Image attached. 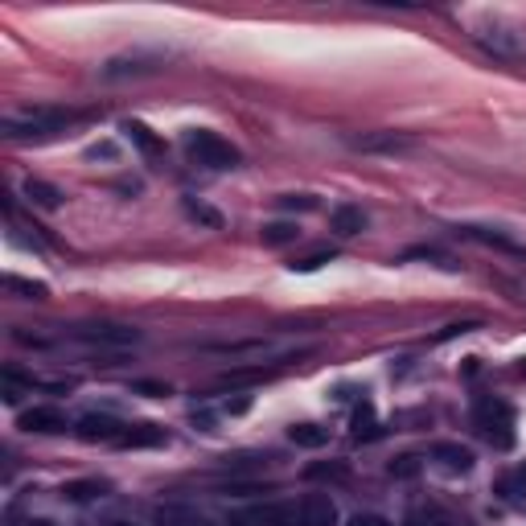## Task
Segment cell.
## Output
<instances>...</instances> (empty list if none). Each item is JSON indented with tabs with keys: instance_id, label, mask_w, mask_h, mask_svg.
I'll return each instance as SVG.
<instances>
[{
	"instance_id": "11",
	"label": "cell",
	"mask_w": 526,
	"mask_h": 526,
	"mask_svg": "<svg viewBox=\"0 0 526 526\" xmlns=\"http://www.w3.org/2000/svg\"><path fill=\"white\" fill-rule=\"evenodd\" d=\"M161 66L156 54H124V58H111L103 66V78H124V75H148V70Z\"/></svg>"
},
{
	"instance_id": "14",
	"label": "cell",
	"mask_w": 526,
	"mask_h": 526,
	"mask_svg": "<svg viewBox=\"0 0 526 526\" xmlns=\"http://www.w3.org/2000/svg\"><path fill=\"white\" fill-rule=\"evenodd\" d=\"M156 526H210V518L189 510V506L169 502V506H156Z\"/></svg>"
},
{
	"instance_id": "25",
	"label": "cell",
	"mask_w": 526,
	"mask_h": 526,
	"mask_svg": "<svg viewBox=\"0 0 526 526\" xmlns=\"http://www.w3.org/2000/svg\"><path fill=\"white\" fill-rule=\"evenodd\" d=\"M329 259H333V251H312V255H304V259L293 263V272H317V267L329 263Z\"/></svg>"
},
{
	"instance_id": "9",
	"label": "cell",
	"mask_w": 526,
	"mask_h": 526,
	"mask_svg": "<svg viewBox=\"0 0 526 526\" xmlns=\"http://www.w3.org/2000/svg\"><path fill=\"white\" fill-rule=\"evenodd\" d=\"M432 460H436L444 473H452V478L473 473V452H469L465 444H436V449H432Z\"/></svg>"
},
{
	"instance_id": "5",
	"label": "cell",
	"mask_w": 526,
	"mask_h": 526,
	"mask_svg": "<svg viewBox=\"0 0 526 526\" xmlns=\"http://www.w3.org/2000/svg\"><path fill=\"white\" fill-rule=\"evenodd\" d=\"M293 526H338V502L329 494H304Z\"/></svg>"
},
{
	"instance_id": "3",
	"label": "cell",
	"mask_w": 526,
	"mask_h": 526,
	"mask_svg": "<svg viewBox=\"0 0 526 526\" xmlns=\"http://www.w3.org/2000/svg\"><path fill=\"white\" fill-rule=\"evenodd\" d=\"M473 424H478L481 440H489L494 449H510V444H514V411H510V403L494 399V395L478 399V408H473Z\"/></svg>"
},
{
	"instance_id": "21",
	"label": "cell",
	"mask_w": 526,
	"mask_h": 526,
	"mask_svg": "<svg viewBox=\"0 0 526 526\" xmlns=\"http://www.w3.org/2000/svg\"><path fill=\"white\" fill-rule=\"evenodd\" d=\"M460 234H465V239H473V243H486V247H506V251H514V243H510L506 234L489 231V226H460Z\"/></svg>"
},
{
	"instance_id": "16",
	"label": "cell",
	"mask_w": 526,
	"mask_h": 526,
	"mask_svg": "<svg viewBox=\"0 0 526 526\" xmlns=\"http://www.w3.org/2000/svg\"><path fill=\"white\" fill-rule=\"evenodd\" d=\"M25 197H30V206H38V210H58L66 194H62L58 186H49V181L30 177V181H25Z\"/></svg>"
},
{
	"instance_id": "19",
	"label": "cell",
	"mask_w": 526,
	"mask_h": 526,
	"mask_svg": "<svg viewBox=\"0 0 526 526\" xmlns=\"http://www.w3.org/2000/svg\"><path fill=\"white\" fill-rule=\"evenodd\" d=\"M288 440H293L296 449H325L329 444V428H321V424H293Z\"/></svg>"
},
{
	"instance_id": "22",
	"label": "cell",
	"mask_w": 526,
	"mask_h": 526,
	"mask_svg": "<svg viewBox=\"0 0 526 526\" xmlns=\"http://www.w3.org/2000/svg\"><path fill=\"white\" fill-rule=\"evenodd\" d=\"M62 494H66L70 502H91V497H103V494H108V481H70Z\"/></svg>"
},
{
	"instance_id": "1",
	"label": "cell",
	"mask_w": 526,
	"mask_h": 526,
	"mask_svg": "<svg viewBox=\"0 0 526 526\" xmlns=\"http://www.w3.org/2000/svg\"><path fill=\"white\" fill-rule=\"evenodd\" d=\"M75 119H78L75 111L38 108V111H25V116L4 119V136H9V140H54L58 132H66Z\"/></svg>"
},
{
	"instance_id": "34",
	"label": "cell",
	"mask_w": 526,
	"mask_h": 526,
	"mask_svg": "<svg viewBox=\"0 0 526 526\" xmlns=\"http://www.w3.org/2000/svg\"><path fill=\"white\" fill-rule=\"evenodd\" d=\"M514 486H518V489H522V494H526V465H522V469H518V478H514Z\"/></svg>"
},
{
	"instance_id": "32",
	"label": "cell",
	"mask_w": 526,
	"mask_h": 526,
	"mask_svg": "<svg viewBox=\"0 0 526 526\" xmlns=\"http://www.w3.org/2000/svg\"><path fill=\"white\" fill-rule=\"evenodd\" d=\"M411 526H449L444 518H436V514H416L411 518Z\"/></svg>"
},
{
	"instance_id": "30",
	"label": "cell",
	"mask_w": 526,
	"mask_h": 526,
	"mask_svg": "<svg viewBox=\"0 0 526 526\" xmlns=\"http://www.w3.org/2000/svg\"><path fill=\"white\" fill-rule=\"evenodd\" d=\"M346 526H390V522H387L382 514H354Z\"/></svg>"
},
{
	"instance_id": "35",
	"label": "cell",
	"mask_w": 526,
	"mask_h": 526,
	"mask_svg": "<svg viewBox=\"0 0 526 526\" xmlns=\"http://www.w3.org/2000/svg\"><path fill=\"white\" fill-rule=\"evenodd\" d=\"M21 526H54V522H46V518H30V522H21Z\"/></svg>"
},
{
	"instance_id": "23",
	"label": "cell",
	"mask_w": 526,
	"mask_h": 526,
	"mask_svg": "<svg viewBox=\"0 0 526 526\" xmlns=\"http://www.w3.org/2000/svg\"><path fill=\"white\" fill-rule=\"evenodd\" d=\"M263 379H272V371H263V366H251V371H231L223 374V387H247V382H263Z\"/></svg>"
},
{
	"instance_id": "12",
	"label": "cell",
	"mask_w": 526,
	"mask_h": 526,
	"mask_svg": "<svg viewBox=\"0 0 526 526\" xmlns=\"http://www.w3.org/2000/svg\"><path fill=\"white\" fill-rule=\"evenodd\" d=\"M478 41L489 49V54H494V58H506V62L522 58V41H518V33H506V30H486V33H478Z\"/></svg>"
},
{
	"instance_id": "13",
	"label": "cell",
	"mask_w": 526,
	"mask_h": 526,
	"mask_svg": "<svg viewBox=\"0 0 526 526\" xmlns=\"http://www.w3.org/2000/svg\"><path fill=\"white\" fill-rule=\"evenodd\" d=\"M350 436L358 440V444H371V440H379V436H382V428H379V416H374V403H366V399H362L358 408H354V419H350Z\"/></svg>"
},
{
	"instance_id": "2",
	"label": "cell",
	"mask_w": 526,
	"mask_h": 526,
	"mask_svg": "<svg viewBox=\"0 0 526 526\" xmlns=\"http://www.w3.org/2000/svg\"><path fill=\"white\" fill-rule=\"evenodd\" d=\"M186 153H189L194 165L215 169V173H226V169L239 165V148H234L231 140H223L218 132H210V127H189L186 132Z\"/></svg>"
},
{
	"instance_id": "17",
	"label": "cell",
	"mask_w": 526,
	"mask_h": 526,
	"mask_svg": "<svg viewBox=\"0 0 526 526\" xmlns=\"http://www.w3.org/2000/svg\"><path fill=\"white\" fill-rule=\"evenodd\" d=\"M119 132H124V136H127V145H136L145 156H156V153H161V148H165V145H161V140L153 136V127H145V124H140V119H124V124H119Z\"/></svg>"
},
{
	"instance_id": "6",
	"label": "cell",
	"mask_w": 526,
	"mask_h": 526,
	"mask_svg": "<svg viewBox=\"0 0 526 526\" xmlns=\"http://www.w3.org/2000/svg\"><path fill=\"white\" fill-rule=\"evenodd\" d=\"M124 428L127 424H119V419H111V416H83L75 424V432H78V440H87V444H119V436H124Z\"/></svg>"
},
{
	"instance_id": "27",
	"label": "cell",
	"mask_w": 526,
	"mask_h": 526,
	"mask_svg": "<svg viewBox=\"0 0 526 526\" xmlns=\"http://www.w3.org/2000/svg\"><path fill=\"white\" fill-rule=\"evenodd\" d=\"M419 473V457H399L390 465V478H416Z\"/></svg>"
},
{
	"instance_id": "26",
	"label": "cell",
	"mask_w": 526,
	"mask_h": 526,
	"mask_svg": "<svg viewBox=\"0 0 526 526\" xmlns=\"http://www.w3.org/2000/svg\"><path fill=\"white\" fill-rule=\"evenodd\" d=\"M280 206L284 210H317V197L312 194H284Z\"/></svg>"
},
{
	"instance_id": "36",
	"label": "cell",
	"mask_w": 526,
	"mask_h": 526,
	"mask_svg": "<svg viewBox=\"0 0 526 526\" xmlns=\"http://www.w3.org/2000/svg\"><path fill=\"white\" fill-rule=\"evenodd\" d=\"M518 371H522V374H526V358H522V366H518Z\"/></svg>"
},
{
	"instance_id": "20",
	"label": "cell",
	"mask_w": 526,
	"mask_h": 526,
	"mask_svg": "<svg viewBox=\"0 0 526 526\" xmlns=\"http://www.w3.org/2000/svg\"><path fill=\"white\" fill-rule=\"evenodd\" d=\"M301 239V226L296 223H267L263 226V243L267 247H284V243H296Z\"/></svg>"
},
{
	"instance_id": "24",
	"label": "cell",
	"mask_w": 526,
	"mask_h": 526,
	"mask_svg": "<svg viewBox=\"0 0 526 526\" xmlns=\"http://www.w3.org/2000/svg\"><path fill=\"white\" fill-rule=\"evenodd\" d=\"M13 293H25L30 301H46V284H33V280H21V276H4Z\"/></svg>"
},
{
	"instance_id": "10",
	"label": "cell",
	"mask_w": 526,
	"mask_h": 526,
	"mask_svg": "<svg viewBox=\"0 0 526 526\" xmlns=\"http://www.w3.org/2000/svg\"><path fill=\"white\" fill-rule=\"evenodd\" d=\"M156 444H169V432L156 424H127L119 436V449H156Z\"/></svg>"
},
{
	"instance_id": "4",
	"label": "cell",
	"mask_w": 526,
	"mask_h": 526,
	"mask_svg": "<svg viewBox=\"0 0 526 526\" xmlns=\"http://www.w3.org/2000/svg\"><path fill=\"white\" fill-rule=\"evenodd\" d=\"M70 338L75 341H87V346H108V350H127V346H136L140 333L127 329V325H78V329H70Z\"/></svg>"
},
{
	"instance_id": "29",
	"label": "cell",
	"mask_w": 526,
	"mask_h": 526,
	"mask_svg": "<svg viewBox=\"0 0 526 526\" xmlns=\"http://www.w3.org/2000/svg\"><path fill=\"white\" fill-rule=\"evenodd\" d=\"M309 478H346V469L341 465H312Z\"/></svg>"
},
{
	"instance_id": "31",
	"label": "cell",
	"mask_w": 526,
	"mask_h": 526,
	"mask_svg": "<svg viewBox=\"0 0 526 526\" xmlns=\"http://www.w3.org/2000/svg\"><path fill=\"white\" fill-rule=\"evenodd\" d=\"M473 329V321H457V325H444V333H440L436 341H449V338H460V333Z\"/></svg>"
},
{
	"instance_id": "18",
	"label": "cell",
	"mask_w": 526,
	"mask_h": 526,
	"mask_svg": "<svg viewBox=\"0 0 526 526\" xmlns=\"http://www.w3.org/2000/svg\"><path fill=\"white\" fill-rule=\"evenodd\" d=\"M329 223H333V231L338 234H362L366 231V215H362V206H333V215H329Z\"/></svg>"
},
{
	"instance_id": "33",
	"label": "cell",
	"mask_w": 526,
	"mask_h": 526,
	"mask_svg": "<svg viewBox=\"0 0 526 526\" xmlns=\"http://www.w3.org/2000/svg\"><path fill=\"white\" fill-rule=\"evenodd\" d=\"M136 390H145V395H169V387H156V382H136Z\"/></svg>"
},
{
	"instance_id": "8",
	"label": "cell",
	"mask_w": 526,
	"mask_h": 526,
	"mask_svg": "<svg viewBox=\"0 0 526 526\" xmlns=\"http://www.w3.org/2000/svg\"><path fill=\"white\" fill-rule=\"evenodd\" d=\"M21 428L38 432V436H54V432H66V416L54 408H30L21 411Z\"/></svg>"
},
{
	"instance_id": "28",
	"label": "cell",
	"mask_w": 526,
	"mask_h": 526,
	"mask_svg": "<svg viewBox=\"0 0 526 526\" xmlns=\"http://www.w3.org/2000/svg\"><path fill=\"white\" fill-rule=\"evenodd\" d=\"M186 215H189V218H197V223L223 226V218H218V215H215V210H206V206H197V202H186Z\"/></svg>"
},
{
	"instance_id": "37",
	"label": "cell",
	"mask_w": 526,
	"mask_h": 526,
	"mask_svg": "<svg viewBox=\"0 0 526 526\" xmlns=\"http://www.w3.org/2000/svg\"><path fill=\"white\" fill-rule=\"evenodd\" d=\"M111 526H132V522H111Z\"/></svg>"
},
{
	"instance_id": "7",
	"label": "cell",
	"mask_w": 526,
	"mask_h": 526,
	"mask_svg": "<svg viewBox=\"0 0 526 526\" xmlns=\"http://www.w3.org/2000/svg\"><path fill=\"white\" fill-rule=\"evenodd\" d=\"M293 518H296L293 506H272V502H263V506L243 510L231 526H293Z\"/></svg>"
},
{
	"instance_id": "15",
	"label": "cell",
	"mask_w": 526,
	"mask_h": 526,
	"mask_svg": "<svg viewBox=\"0 0 526 526\" xmlns=\"http://www.w3.org/2000/svg\"><path fill=\"white\" fill-rule=\"evenodd\" d=\"M350 145L362 148V153H403V148H411V140L395 136V132H371V136H358Z\"/></svg>"
}]
</instances>
